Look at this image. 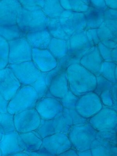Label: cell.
<instances>
[{"label": "cell", "instance_id": "cell-29", "mask_svg": "<svg viewBox=\"0 0 117 156\" xmlns=\"http://www.w3.org/2000/svg\"><path fill=\"white\" fill-rule=\"evenodd\" d=\"M117 67V63L103 61L101 65L100 74L111 83H117L115 72Z\"/></svg>", "mask_w": 117, "mask_h": 156}, {"label": "cell", "instance_id": "cell-23", "mask_svg": "<svg viewBox=\"0 0 117 156\" xmlns=\"http://www.w3.org/2000/svg\"><path fill=\"white\" fill-rule=\"evenodd\" d=\"M20 134L25 143V151L30 152L39 151L42 145L43 138L36 131Z\"/></svg>", "mask_w": 117, "mask_h": 156}, {"label": "cell", "instance_id": "cell-19", "mask_svg": "<svg viewBox=\"0 0 117 156\" xmlns=\"http://www.w3.org/2000/svg\"><path fill=\"white\" fill-rule=\"evenodd\" d=\"M103 61L98 46H94L80 58V64L97 76L100 75V69Z\"/></svg>", "mask_w": 117, "mask_h": 156}, {"label": "cell", "instance_id": "cell-30", "mask_svg": "<svg viewBox=\"0 0 117 156\" xmlns=\"http://www.w3.org/2000/svg\"><path fill=\"white\" fill-rule=\"evenodd\" d=\"M47 73L41 72L37 80L32 85L37 92L39 99L45 97L52 96L48 90L46 83V77Z\"/></svg>", "mask_w": 117, "mask_h": 156}, {"label": "cell", "instance_id": "cell-25", "mask_svg": "<svg viewBox=\"0 0 117 156\" xmlns=\"http://www.w3.org/2000/svg\"><path fill=\"white\" fill-rule=\"evenodd\" d=\"M112 143L104 139L96 138L91 144L90 150L92 156H112Z\"/></svg>", "mask_w": 117, "mask_h": 156}, {"label": "cell", "instance_id": "cell-43", "mask_svg": "<svg viewBox=\"0 0 117 156\" xmlns=\"http://www.w3.org/2000/svg\"><path fill=\"white\" fill-rule=\"evenodd\" d=\"M9 101L5 100L0 93V112L3 113L8 112V107Z\"/></svg>", "mask_w": 117, "mask_h": 156}, {"label": "cell", "instance_id": "cell-38", "mask_svg": "<svg viewBox=\"0 0 117 156\" xmlns=\"http://www.w3.org/2000/svg\"><path fill=\"white\" fill-rule=\"evenodd\" d=\"M22 8L28 11L42 9L45 1H19Z\"/></svg>", "mask_w": 117, "mask_h": 156}, {"label": "cell", "instance_id": "cell-47", "mask_svg": "<svg viewBox=\"0 0 117 156\" xmlns=\"http://www.w3.org/2000/svg\"><path fill=\"white\" fill-rule=\"evenodd\" d=\"M117 83L113 85L112 88L111 89V94L114 101L115 102H117Z\"/></svg>", "mask_w": 117, "mask_h": 156}, {"label": "cell", "instance_id": "cell-6", "mask_svg": "<svg viewBox=\"0 0 117 156\" xmlns=\"http://www.w3.org/2000/svg\"><path fill=\"white\" fill-rule=\"evenodd\" d=\"M73 147L68 135L57 133L43 138V142L39 151L47 156H60Z\"/></svg>", "mask_w": 117, "mask_h": 156}, {"label": "cell", "instance_id": "cell-15", "mask_svg": "<svg viewBox=\"0 0 117 156\" xmlns=\"http://www.w3.org/2000/svg\"><path fill=\"white\" fill-rule=\"evenodd\" d=\"M68 54L80 59L92 47L89 41L86 29L75 33L67 41Z\"/></svg>", "mask_w": 117, "mask_h": 156}, {"label": "cell", "instance_id": "cell-4", "mask_svg": "<svg viewBox=\"0 0 117 156\" xmlns=\"http://www.w3.org/2000/svg\"><path fill=\"white\" fill-rule=\"evenodd\" d=\"M49 18L42 9L29 11L22 7L18 15L17 24L26 35L28 33L47 28Z\"/></svg>", "mask_w": 117, "mask_h": 156}, {"label": "cell", "instance_id": "cell-42", "mask_svg": "<svg viewBox=\"0 0 117 156\" xmlns=\"http://www.w3.org/2000/svg\"><path fill=\"white\" fill-rule=\"evenodd\" d=\"M67 109L68 113L71 118L73 125L81 124V123L87 122H88V119H85L79 114L76 111L75 109Z\"/></svg>", "mask_w": 117, "mask_h": 156}, {"label": "cell", "instance_id": "cell-12", "mask_svg": "<svg viewBox=\"0 0 117 156\" xmlns=\"http://www.w3.org/2000/svg\"><path fill=\"white\" fill-rule=\"evenodd\" d=\"M59 20L63 30L70 37L76 32L85 30V20L82 12L66 10L63 11Z\"/></svg>", "mask_w": 117, "mask_h": 156}, {"label": "cell", "instance_id": "cell-51", "mask_svg": "<svg viewBox=\"0 0 117 156\" xmlns=\"http://www.w3.org/2000/svg\"><path fill=\"white\" fill-rule=\"evenodd\" d=\"M2 114L0 112V123L1 122V120H2Z\"/></svg>", "mask_w": 117, "mask_h": 156}, {"label": "cell", "instance_id": "cell-2", "mask_svg": "<svg viewBox=\"0 0 117 156\" xmlns=\"http://www.w3.org/2000/svg\"><path fill=\"white\" fill-rule=\"evenodd\" d=\"M98 132L88 122L73 125L68 136L75 149L82 151L90 149Z\"/></svg>", "mask_w": 117, "mask_h": 156}, {"label": "cell", "instance_id": "cell-32", "mask_svg": "<svg viewBox=\"0 0 117 156\" xmlns=\"http://www.w3.org/2000/svg\"><path fill=\"white\" fill-rule=\"evenodd\" d=\"M97 46L104 61L117 63V49H109L105 47L101 42Z\"/></svg>", "mask_w": 117, "mask_h": 156}, {"label": "cell", "instance_id": "cell-3", "mask_svg": "<svg viewBox=\"0 0 117 156\" xmlns=\"http://www.w3.org/2000/svg\"><path fill=\"white\" fill-rule=\"evenodd\" d=\"M39 99L38 95L33 86L22 85L9 101L8 112L15 115L22 111L35 108Z\"/></svg>", "mask_w": 117, "mask_h": 156}, {"label": "cell", "instance_id": "cell-46", "mask_svg": "<svg viewBox=\"0 0 117 156\" xmlns=\"http://www.w3.org/2000/svg\"><path fill=\"white\" fill-rule=\"evenodd\" d=\"M105 5L107 6L110 8L111 9H115L117 8V1H105Z\"/></svg>", "mask_w": 117, "mask_h": 156}, {"label": "cell", "instance_id": "cell-33", "mask_svg": "<svg viewBox=\"0 0 117 156\" xmlns=\"http://www.w3.org/2000/svg\"><path fill=\"white\" fill-rule=\"evenodd\" d=\"M111 89V88L104 89L99 96L104 106L112 108L117 111V102L115 101L112 97Z\"/></svg>", "mask_w": 117, "mask_h": 156}, {"label": "cell", "instance_id": "cell-52", "mask_svg": "<svg viewBox=\"0 0 117 156\" xmlns=\"http://www.w3.org/2000/svg\"><path fill=\"white\" fill-rule=\"evenodd\" d=\"M0 156H2V153H1V150H0Z\"/></svg>", "mask_w": 117, "mask_h": 156}, {"label": "cell", "instance_id": "cell-13", "mask_svg": "<svg viewBox=\"0 0 117 156\" xmlns=\"http://www.w3.org/2000/svg\"><path fill=\"white\" fill-rule=\"evenodd\" d=\"M35 109L42 119H52L63 112L64 108L58 99L53 97H45L39 99Z\"/></svg>", "mask_w": 117, "mask_h": 156}, {"label": "cell", "instance_id": "cell-22", "mask_svg": "<svg viewBox=\"0 0 117 156\" xmlns=\"http://www.w3.org/2000/svg\"><path fill=\"white\" fill-rule=\"evenodd\" d=\"M104 11L94 8L90 4L88 9L84 13L86 22L85 29L99 28L104 22Z\"/></svg>", "mask_w": 117, "mask_h": 156}, {"label": "cell", "instance_id": "cell-40", "mask_svg": "<svg viewBox=\"0 0 117 156\" xmlns=\"http://www.w3.org/2000/svg\"><path fill=\"white\" fill-rule=\"evenodd\" d=\"M116 128L115 129L110 131L98 132L96 138H101L104 139L110 142L114 145L117 146Z\"/></svg>", "mask_w": 117, "mask_h": 156}, {"label": "cell", "instance_id": "cell-28", "mask_svg": "<svg viewBox=\"0 0 117 156\" xmlns=\"http://www.w3.org/2000/svg\"><path fill=\"white\" fill-rule=\"evenodd\" d=\"M42 10L48 17L54 18L60 17L64 9L60 1H45Z\"/></svg>", "mask_w": 117, "mask_h": 156}, {"label": "cell", "instance_id": "cell-50", "mask_svg": "<svg viewBox=\"0 0 117 156\" xmlns=\"http://www.w3.org/2000/svg\"><path fill=\"white\" fill-rule=\"evenodd\" d=\"M5 132L4 131L3 129L2 126L0 124V142L3 138L4 136H5Z\"/></svg>", "mask_w": 117, "mask_h": 156}, {"label": "cell", "instance_id": "cell-8", "mask_svg": "<svg viewBox=\"0 0 117 156\" xmlns=\"http://www.w3.org/2000/svg\"><path fill=\"white\" fill-rule=\"evenodd\" d=\"M103 106L99 96L95 92H91L79 98L75 109L79 114L88 120L98 113Z\"/></svg>", "mask_w": 117, "mask_h": 156}, {"label": "cell", "instance_id": "cell-1", "mask_svg": "<svg viewBox=\"0 0 117 156\" xmlns=\"http://www.w3.org/2000/svg\"><path fill=\"white\" fill-rule=\"evenodd\" d=\"M66 72L69 90L75 95L79 97L95 90L96 77L80 64L70 65Z\"/></svg>", "mask_w": 117, "mask_h": 156}, {"label": "cell", "instance_id": "cell-20", "mask_svg": "<svg viewBox=\"0 0 117 156\" xmlns=\"http://www.w3.org/2000/svg\"><path fill=\"white\" fill-rule=\"evenodd\" d=\"M48 90L53 97L62 99L69 90L66 70L60 72L52 80Z\"/></svg>", "mask_w": 117, "mask_h": 156}, {"label": "cell", "instance_id": "cell-34", "mask_svg": "<svg viewBox=\"0 0 117 156\" xmlns=\"http://www.w3.org/2000/svg\"><path fill=\"white\" fill-rule=\"evenodd\" d=\"M2 114V120L0 124L3 129L5 133L15 131L16 129L14 122V115L8 112Z\"/></svg>", "mask_w": 117, "mask_h": 156}, {"label": "cell", "instance_id": "cell-44", "mask_svg": "<svg viewBox=\"0 0 117 156\" xmlns=\"http://www.w3.org/2000/svg\"><path fill=\"white\" fill-rule=\"evenodd\" d=\"M103 45L109 49H117V42L111 40H108L100 42Z\"/></svg>", "mask_w": 117, "mask_h": 156}, {"label": "cell", "instance_id": "cell-16", "mask_svg": "<svg viewBox=\"0 0 117 156\" xmlns=\"http://www.w3.org/2000/svg\"><path fill=\"white\" fill-rule=\"evenodd\" d=\"M0 150L2 156H11L25 151V143L20 133L16 130L5 133L3 138L0 142Z\"/></svg>", "mask_w": 117, "mask_h": 156}, {"label": "cell", "instance_id": "cell-17", "mask_svg": "<svg viewBox=\"0 0 117 156\" xmlns=\"http://www.w3.org/2000/svg\"><path fill=\"white\" fill-rule=\"evenodd\" d=\"M22 8L19 1H0V26L17 24Z\"/></svg>", "mask_w": 117, "mask_h": 156}, {"label": "cell", "instance_id": "cell-41", "mask_svg": "<svg viewBox=\"0 0 117 156\" xmlns=\"http://www.w3.org/2000/svg\"><path fill=\"white\" fill-rule=\"evenodd\" d=\"M86 33L87 39L91 46H98L100 41L97 33V29L86 30Z\"/></svg>", "mask_w": 117, "mask_h": 156}, {"label": "cell", "instance_id": "cell-14", "mask_svg": "<svg viewBox=\"0 0 117 156\" xmlns=\"http://www.w3.org/2000/svg\"><path fill=\"white\" fill-rule=\"evenodd\" d=\"M22 86L9 68L0 69V93L5 100L9 101Z\"/></svg>", "mask_w": 117, "mask_h": 156}, {"label": "cell", "instance_id": "cell-45", "mask_svg": "<svg viewBox=\"0 0 117 156\" xmlns=\"http://www.w3.org/2000/svg\"><path fill=\"white\" fill-rule=\"evenodd\" d=\"M60 156H78L77 154V150L74 148L69 149L67 151L64 152V153L60 154Z\"/></svg>", "mask_w": 117, "mask_h": 156}, {"label": "cell", "instance_id": "cell-9", "mask_svg": "<svg viewBox=\"0 0 117 156\" xmlns=\"http://www.w3.org/2000/svg\"><path fill=\"white\" fill-rule=\"evenodd\" d=\"M15 129L19 133L35 131L41 122V118L35 108L22 111L14 115Z\"/></svg>", "mask_w": 117, "mask_h": 156}, {"label": "cell", "instance_id": "cell-18", "mask_svg": "<svg viewBox=\"0 0 117 156\" xmlns=\"http://www.w3.org/2000/svg\"><path fill=\"white\" fill-rule=\"evenodd\" d=\"M32 60L42 72L48 73L57 66L58 62L48 49L32 48Z\"/></svg>", "mask_w": 117, "mask_h": 156}, {"label": "cell", "instance_id": "cell-21", "mask_svg": "<svg viewBox=\"0 0 117 156\" xmlns=\"http://www.w3.org/2000/svg\"><path fill=\"white\" fill-rule=\"evenodd\" d=\"M25 37L31 47L40 49H47L52 38L47 28L28 33Z\"/></svg>", "mask_w": 117, "mask_h": 156}, {"label": "cell", "instance_id": "cell-10", "mask_svg": "<svg viewBox=\"0 0 117 156\" xmlns=\"http://www.w3.org/2000/svg\"><path fill=\"white\" fill-rule=\"evenodd\" d=\"M9 65L32 60V48L25 37L8 42Z\"/></svg>", "mask_w": 117, "mask_h": 156}, {"label": "cell", "instance_id": "cell-26", "mask_svg": "<svg viewBox=\"0 0 117 156\" xmlns=\"http://www.w3.org/2000/svg\"><path fill=\"white\" fill-rule=\"evenodd\" d=\"M26 34L20 29L17 24L0 26V36L8 42L25 37Z\"/></svg>", "mask_w": 117, "mask_h": 156}, {"label": "cell", "instance_id": "cell-31", "mask_svg": "<svg viewBox=\"0 0 117 156\" xmlns=\"http://www.w3.org/2000/svg\"><path fill=\"white\" fill-rule=\"evenodd\" d=\"M9 46L8 42L0 36V69L9 65Z\"/></svg>", "mask_w": 117, "mask_h": 156}, {"label": "cell", "instance_id": "cell-49", "mask_svg": "<svg viewBox=\"0 0 117 156\" xmlns=\"http://www.w3.org/2000/svg\"><path fill=\"white\" fill-rule=\"evenodd\" d=\"M11 156H30V154H29L28 152L25 151L17 153L16 154H14Z\"/></svg>", "mask_w": 117, "mask_h": 156}, {"label": "cell", "instance_id": "cell-48", "mask_svg": "<svg viewBox=\"0 0 117 156\" xmlns=\"http://www.w3.org/2000/svg\"><path fill=\"white\" fill-rule=\"evenodd\" d=\"M78 156H92L91 150H84V151H77Z\"/></svg>", "mask_w": 117, "mask_h": 156}, {"label": "cell", "instance_id": "cell-7", "mask_svg": "<svg viewBox=\"0 0 117 156\" xmlns=\"http://www.w3.org/2000/svg\"><path fill=\"white\" fill-rule=\"evenodd\" d=\"M117 111L103 106L98 113L88 119V122L98 132L112 131L117 128Z\"/></svg>", "mask_w": 117, "mask_h": 156}, {"label": "cell", "instance_id": "cell-27", "mask_svg": "<svg viewBox=\"0 0 117 156\" xmlns=\"http://www.w3.org/2000/svg\"><path fill=\"white\" fill-rule=\"evenodd\" d=\"M52 37L68 41L70 37L63 30L59 18H49L47 27Z\"/></svg>", "mask_w": 117, "mask_h": 156}, {"label": "cell", "instance_id": "cell-24", "mask_svg": "<svg viewBox=\"0 0 117 156\" xmlns=\"http://www.w3.org/2000/svg\"><path fill=\"white\" fill-rule=\"evenodd\" d=\"M47 49L58 62L68 54L67 41L52 37Z\"/></svg>", "mask_w": 117, "mask_h": 156}, {"label": "cell", "instance_id": "cell-39", "mask_svg": "<svg viewBox=\"0 0 117 156\" xmlns=\"http://www.w3.org/2000/svg\"><path fill=\"white\" fill-rule=\"evenodd\" d=\"M96 77L97 85L95 90L94 92L97 94L98 96L102 90L106 88H111L113 85L114 84V83L109 81L101 75Z\"/></svg>", "mask_w": 117, "mask_h": 156}, {"label": "cell", "instance_id": "cell-36", "mask_svg": "<svg viewBox=\"0 0 117 156\" xmlns=\"http://www.w3.org/2000/svg\"><path fill=\"white\" fill-rule=\"evenodd\" d=\"M79 98L69 90L64 97L59 100L61 102L64 108L74 109H75L76 103Z\"/></svg>", "mask_w": 117, "mask_h": 156}, {"label": "cell", "instance_id": "cell-37", "mask_svg": "<svg viewBox=\"0 0 117 156\" xmlns=\"http://www.w3.org/2000/svg\"><path fill=\"white\" fill-rule=\"evenodd\" d=\"M99 38L100 42L111 40L117 42V35H115L105 26L104 22L97 29Z\"/></svg>", "mask_w": 117, "mask_h": 156}, {"label": "cell", "instance_id": "cell-5", "mask_svg": "<svg viewBox=\"0 0 117 156\" xmlns=\"http://www.w3.org/2000/svg\"><path fill=\"white\" fill-rule=\"evenodd\" d=\"M73 125L71 117L67 109L64 108L63 112L54 119L48 120L41 119L40 126L35 131L42 138L57 133H64L68 135Z\"/></svg>", "mask_w": 117, "mask_h": 156}, {"label": "cell", "instance_id": "cell-35", "mask_svg": "<svg viewBox=\"0 0 117 156\" xmlns=\"http://www.w3.org/2000/svg\"><path fill=\"white\" fill-rule=\"evenodd\" d=\"M69 4L68 6L65 7L66 10H70L75 12H85L88 9L90 5V1H67Z\"/></svg>", "mask_w": 117, "mask_h": 156}, {"label": "cell", "instance_id": "cell-11", "mask_svg": "<svg viewBox=\"0 0 117 156\" xmlns=\"http://www.w3.org/2000/svg\"><path fill=\"white\" fill-rule=\"evenodd\" d=\"M22 85L32 86L40 75L41 72L32 61L8 65Z\"/></svg>", "mask_w": 117, "mask_h": 156}]
</instances>
